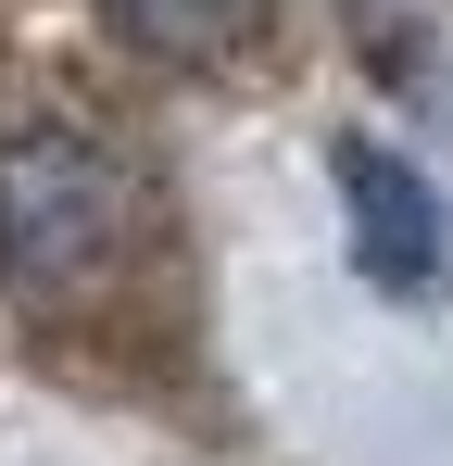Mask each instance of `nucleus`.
I'll use <instances>...</instances> for the list:
<instances>
[{
	"instance_id": "nucleus-1",
	"label": "nucleus",
	"mask_w": 453,
	"mask_h": 466,
	"mask_svg": "<svg viewBox=\"0 0 453 466\" xmlns=\"http://www.w3.org/2000/svg\"><path fill=\"white\" fill-rule=\"evenodd\" d=\"M139 164L88 114H13L0 127V290L13 303H101L139 252Z\"/></svg>"
},
{
	"instance_id": "nucleus-2",
	"label": "nucleus",
	"mask_w": 453,
	"mask_h": 466,
	"mask_svg": "<svg viewBox=\"0 0 453 466\" xmlns=\"http://www.w3.org/2000/svg\"><path fill=\"white\" fill-rule=\"evenodd\" d=\"M340 215H353V265H366V290L390 303H428L441 290V189L416 177L403 152H340Z\"/></svg>"
},
{
	"instance_id": "nucleus-3",
	"label": "nucleus",
	"mask_w": 453,
	"mask_h": 466,
	"mask_svg": "<svg viewBox=\"0 0 453 466\" xmlns=\"http://www.w3.org/2000/svg\"><path fill=\"white\" fill-rule=\"evenodd\" d=\"M101 13H114V38H126L139 64H176V76H189V64H226V51L252 38L265 0H101Z\"/></svg>"
}]
</instances>
